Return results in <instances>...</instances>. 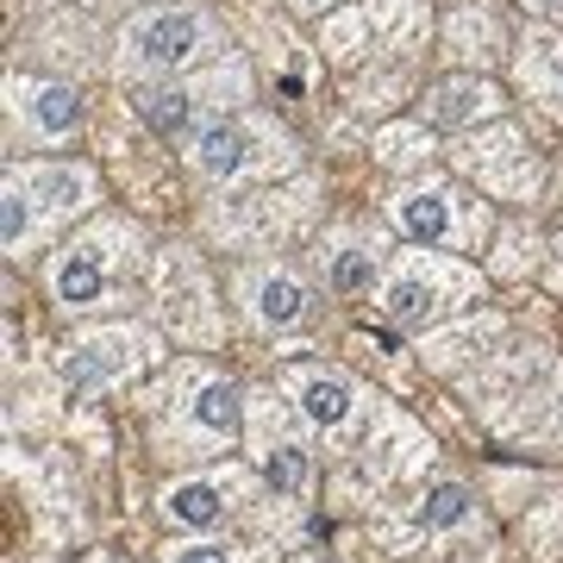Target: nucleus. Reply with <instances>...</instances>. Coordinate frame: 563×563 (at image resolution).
I'll list each match as a JSON object with an SVG mask.
<instances>
[{
    "instance_id": "f257e3e1",
    "label": "nucleus",
    "mask_w": 563,
    "mask_h": 563,
    "mask_svg": "<svg viewBox=\"0 0 563 563\" xmlns=\"http://www.w3.org/2000/svg\"><path fill=\"white\" fill-rule=\"evenodd\" d=\"M101 201V176L76 157H32V163H7V188H0V239L7 257H32L57 239V225L95 213Z\"/></svg>"
},
{
    "instance_id": "f03ea898",
    "label": "nucleus",
    "mask_w": 563,
    "mask_h": 563,
    "mask_svg": "<svg viewBox=\"0 0 563 563\" xmlns=\"http://www.w3.org/2000/svg\"><path fill=\"white\" fill-rule=\"evenodd\" d=\"M181 157L201 181L213 188H244V181H276L288 176L301 151L288 139V125H276L257 107H239V113H213L201 120L188 139H181Z\"/></svg>"
},
{
    "instance_id": "7ed1b4c3",
    "label": "nucleus",
    "mask_w": 563,
    "mask_h": 563,
    "mask_svg": "<svg viewBox=\"0 0 563 563\" xmlns=\"http://www.w3.org/2000/svg\"><path fill=\"white\" fill-rule=\"evenodd\" d=\"M144 263V232L132 220H88L76 239L57 244V257L44 269L51 301L63 313H101L120 301V288L139 276Z\"/></svg>"
},
{
    "instance_id": "20e7f679",
    "label": "nucleus",
    "mask_w": 563,
    "mask_h": 563,
    "mask_svg": "<svg viewBox=\"0 0 563 563\" xmlns=\"http://www.w3.org/2000/svg\"><path fill=\"white\" fill-rule=\"evenodd\" d=\"M225 51V32L220 20L195 7V0H157V7H144L132 13L120 32V76L132 81H176L188 69H201Z\"/></svg>"
},
{
    "instance_id": "39448f33",
    "label": "nucleus",
    "mask_w": 563,
    "mask_h": 563,
    "mask_svg": "<svg viewBox=\"0 0 563 563\" xmlns=\"http://www.w3.org/2000/svg\"><path fill=\"white\" fill-rule=\"evenodd\" d=\"M470 301H483L476 263L457 257V251H426V244L395 251L383 288H376L383 320L407 325V332H432V325H444L451 313H463Z\"/></svg>"
},
{
    "instance_id": "423d86ee",
    "label": "nucleus",
    "mask_w": 563,
    "mask_h": 563,
    "mask_svg": "<svg viewBox=\"0 0 563 563\" xmlns=\"http://www.w3.org/2000/svg\"><path fill=\"white\" fill-rule=\"evenodd\" d=\"M388 225L401 232L407 244H426V251H483L495 220H488V201H476L463 181L451 176H407L395 195H388Z\"/></svg>"
},
{
    "instance_id": "0eeeda50",
    "label": "nucleus",
    "mask_w": 563,
    "mask_h": 563,
    "mask_svg": "<svg viewBox=\"0 0 563 563\" xmlns=\"http://www.w3.org/2000/svg\"><path fill=\"white\" fill-rule=\"evenodd\" d=\"M451 163H457L463 181L483 188L488 201H507V207L539 201V181H544L539 151L526 144V132H514V125H501V120L483 125V132H463Z\"/></svg>"
},
{
    "instance_id": "6e6552de",
    "label": "nucleus",
    "mask_w": 563,
    "mask_h": 563,
    "mask_svg": "<svg viewBox=\"0 0 563 563\" xmlns=\"http://www.w3.org/2000/svg\"><path fill=\"white\" fill-rule=\"evenodd\" d=\"M239 388L225 376H207L201 363H188V401L176 407V420L157 426L163 451L176 457H213V451H232L239 444Z\"/></svg>"
},
{
    "instance_id": "1a4fd4ad",
    "label": "nucleus",
    "mask_w": 563,
    "mask_h": 563,
    "mask_svg": "<svg viewBox=\"0 0 563 563\" xmlns=\"http://www.w3.org/2000/svg\"><path fill=\"white\" fill-rule=\"evenodd\" d=\"M157 357V339L144 325H101V332H76V344L63 351V388L69 395H101V388L139 376Z\"/></svg>"
},
{
    "instance_id": "9d476101",
    "label": "nucleus",
    "mask_w": 563,
    "mask_h": 563,
    "mask_svg": "<svg viewBox=\"0 0 563 563\" xmlns=\"http://www.w3.org/2000/svg\"><path fill=\"white\" fill-rule=\"evenodd\" d=\"M232 288H239L244 320L257 325V332H301V325L313 320V288L276 257L244 263L239 276H232Z\"/></svg>"
},
{
    "instance_id": "9b49d317",
    "label": "nucleus",
    "mask_w": 563,
    "mask_h": 563,
    "mask_svg": "<svg viewBox=\"0 0 563 563\" xmlns=\"http://www.w3.org/2000/svg\"><path fill=\"white\" fill-rule=\"evenodd\" d=\"M7 120L20 125L32 144L57 151V144H69L81 132V95L51 76H7Z\"/></svg>"
},
{
    "instance_id": "f8f14e48",
    "label": "nucleus",
    "mask_w": 563,
    "mask_h": 563,
    "mask_svg": "<svg viewBox=\"0 0 563 563\" xmlns=\"http://www.w3.org/2000/svg\"><path fill=\"white\" fill-rule=\"evenodd\" d=\"M388 239L383 232H363V225H332L320 244V282L325 295H339V301H363V295H376L388 276Z\"/></svg>"
},
{
    "instance_id": "ddd939ff",
    "label": "nucleus",
    "mask_w": 563,
    "mask_h": 563,
    "mask_svg": "<svg viewBox=\"0 0 563 563\" xmlns=\"http://www.w3.org/2000/svg\"><path fill=\"white\" fill-rule=\"evenodd\" d=\"M282 383H288V395H295V407H301V420L313 426V432H332V439H344V432L357 426L363 388L351 383V376L325 369V363H307V369H288Z\"/></svg>"
},
{
    "instance_id": "4468645a",
    "label": "nucleus",
    "mask_w": 563,
    "mask_h": 563,
    "mask_svg": "<svg viewBox=\"0 0 563 563\" xmlns=\"http://www.w3.org/2000/svg\"><path fill=\"white\" fill-rule=\"evenodd\" d=\"M163 313L176 325V339H195V344H213L220 339V313H213V288H207L201 263L188 251H169L163 257Z\"/></svg>"
},
{
    "instance_id": "2eb2a0df",
    "label": "nucleus",
    "mask_w": 563,
    "mask_h": 563,
    "mask_svg": "<svg viewBox=\"0 0 563 563\" xmlns=\"http://www.w3.org/2000/svg\"><path fill=\"white\" fill-rule=\"evenodd\" d=\"M244 495L239 470H207V476H181V483L163 488V520L181 526V532H213V526L232 520V507Z\"/></svg>"
},
{
    "instance_id": "dca6fc26",
    "label": "nucleus",
    "mask_w": 563,
    "mask_h": 563,
    "mask_svg": "<svg viewBox=\"0 0 563 563\" xmlns=\"http://www.w3.org/2000/svg\"><path fill=\"white\" fill-rule=\"evenodd\" d=\"M507 95L488 76H444L420 95V120L439 125V132H476V125L501 120Z\"/></svg>"
},
{
    "instance_id": "f3484780",
    "label": "nucleus",
    "mask_w": 563,
    "mask_h": 563,
    "mask_svg": "<svg viewBox=\"0 0 563 563\" xmlns=\"http://www.w3.org/2000/svg\"><path fill=\"white\" fill-rule=\"evenodd\" d=\"M514 76L526 101H539L551 120H563V32H526L514 44Z\"/></svg>"
},
{
    "instance_id": "a211bd4d",
    "label": "nucleus",
    "mask_w": 563,
    "mask_h": 563,
    "mask_svg": "<svg viewBox=\"0 0 563 563\" xmlns=\"http://www.w3.org/2000/svg\"><path fill=\"white\" fill-rule=\"evenodd\" d=\"M207 95H213V88H201V81H181V88L176 81H157V88H139V95H132V113H139L163 144H176L201 125L195 113L207 107Z\"/></svg>"
},
{
    "instance_id": "6ab92c4d",
    "label": "nucleus",
    "mask_w": 563,
    "mask_h": 563,
    "mask_svg": "<svg viewBox=\"0 0 563 563\" xmlns=\"http://www.w3.org/2000/svg\"><path fill=\"white\" fill-rule=\"evenodd\" d=\"M257 457H263V483L276 488V495H301L307 476H313V457H307V444L295 432H269Z\"/></svg>"
},
{
    "instance_id": "aec40b11",
    "label": "nucleus",
    "mask_w": 563,
    "mask_h": 563,
    "mask_svg": "<svg viewBox=\"0 0 563 563\" xmlns=\"http://www.w3.org/2000/svg\"><path fill=\"white\" fill-rule=\"evenodd\" d=\"M476 520V495L463 483H432L420 495V514H413V526L420 532H457V526Z\"/></svg>"
},
{
    "instance_id": "412c9836",
    "label": "nucleus",
    "mask_w": 563,
    "mask_h": 563,
    "mask_svg": "<svg viewBox=\"0 0 563 563\" xmlns=\"http://www.w3.org/2000/svg\"><path fill=\"white\" fill-rule=\"evenodd\" d=\"M432 125L413 120V125H383L376 132V157L388 163V169H420V163H432Z\"/></svg>"
},
{
    "instance_id": "4be33fe9",
    "label": "nucleus",
    "mask_w": 563,
    "mask_h": 563,
    "mask_svg": "<svg viewBox=\"0 0 563 563\" xmlns=\"http://www.w3.org/2000/svg\"><path fill=\"white\" fill-rule=\"evenodd\" d=\"M495 339H501V320H495V313H483L476 325L432 339V344H426V357L439 363V369H451V363H463V357H483V344H495Z\"/></svg>"
},
{
    "instance_id": "5701e85b",
    "label": "nucleus",
    "mask_w": 563,
    "mask_h": 563,
    "mask_svg": "<svg viewBox=\"0 0 563 563\" xmlns=\"http://www.w3.org/2000/svg\"><path fill=\"white\" fill-rule=\"evenodd\" d=\"M163 563H269V551H251L244 558L239 544H225V539H181L163 551Z\"/></svg>"
},
{
    "instance_id": "b1692460",
    "label": "nucleus",
    "mask_w": 563,
    "mask_h": 563,
    "mask_svg": "<svg viewBox=\"0 0 563 563\" xmlns=\"http://www.w3.org/2000/svg\"><path fill=\"white\" fill-rule=\"evenodd\" d=\"M532 20H544V25H563V0H520Z\"/></svg>"
},
{
    "instance_id": "393cba45",
    "label": "nucleus",
    "mask_w": 563,
    "mask_h": 563,
    "mask_svg": "<svg viewBox=\"0 0 563 563\" xmlns=\"http://www.w3.org/2000/svg\"><path fill=\"white\" fill-rule=\"evenodd\" d=\"M288 7H301V13H325V7H339V0H288Z\"/></svg>"
},
{
    "instance_id": "a878e982",
    "label": "nucleus",
    "mask_w": 563,
    "mask_h": 563,
    "mask_svg": "<svg viewBox=\"0 0 563 563\" xmlns=\"http://www.w3.org/2000/svg\"><path fill=\"white\" fill-rule=\"evenodd\" d=\"M558 282H563V239H558Z\"/></svg>"
},
{
    "instance_id": "bb28decb",
    "label": "nucleus",
    "mask_w": 563,
    "mask_h": 563,
    "mask_svg": "<svg viewBox=\"0 0 563 563\" xmlns=\"http://www.w3.org/2000/svg\"><path fill=\"white\" fill-rule=\"evenodd\" d=\"M301 563H325V558H301Z\"/></svg>"
},
{
    "instance_id": "cd10ccee",
    "label": "nucleus",
    "mask_w": 563,
    "mask_h": 563,
    "mask_svg": "<svg viewBox=\"0 0 563 563\" xmlns=\"http://www.w3.org/2000/svg\"><path fill=\"white\" fill-rule=\"evenodd\" d=\"M88 7H101V0H88Z\"/></svg>"
}]
</instances>
